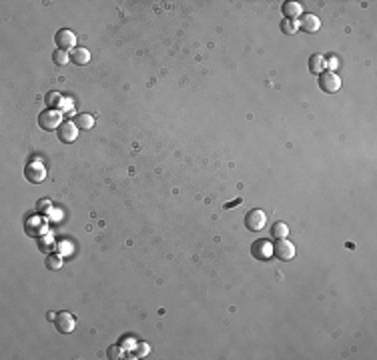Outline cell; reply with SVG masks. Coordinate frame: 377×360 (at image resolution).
<instances>
[{
  "instance_id": "6da1fadb",
  "label": "cell",
  "mask_w": 377,
  "mask_h": 360,
  "mask_svg": "<svg viewBox=\"0 0 377 360\" xmlns=\"http://www.w3.org/2000/svg\"><path fill=\"white\" fill-rule=\"evenodd\" d=\"M60 124H62V114H60L58 110H50V108H48V110L40 112V116H38V126H40L42 130H46V132L58 130Z\"/></svg>"
},
{
  "instance_id": "7a4b0ae2",
  "label": "cell",
  "mask_w": 377,
  "mask_h": 360,
  "mask_svg": "<svg viewBox=\"0 0 377 360\" xmlns=\"http://www.w3.org/2000/svg\"><path fill=\"white\" fill-rule=\"evenodd\" d=\"M251 254H253L255 260H261V262L271 260V256H273V242H269L267 238L255 240L253 246H251Z\"/></svg>"
},
{
  "instance_id": "3957f363",
  "label": "cell",
  "mask_w": 377,
  "mask_h": 360,
  "mask_svg": "<svg viewBox=\"0 0 377 360\" xmlns=\"http://www.w3.org/2000/svg\"><path fill=\"white\" fill-rule=\"evenodd\" d=\"M24 176H26L28 182L40 184V182H44V178H46V166L42 162H38V160L28 162L26 168H24Z\"/></svg>"
},
{
  "instance_id": "277c9868",
  "label": "cell",
  "mask_w": 377,
  "mask_h": 360,
  "mask_svg": "<svg viewBox=\"0 0 377 360\" xmlns=\"http://www.w3.org/2000/svg\"><path fill=\"white\" fill-rule=\"evenodd\" d=\"M265 224H267V214H265L263 210L255 208V210L247 212V216H245V226H247V230L259 232V230L265 228Z\"/></svg>"
},
{
  "instance_id": "5b68a950",
  "label": "cell",
  "mask_w": 377,
  "mask_h": 360,
  "mask_svg": "<svg viewBox=\"0 0 377 360\" xmlns=\"http://www.w3.org/2000/svg\"><path fill=\"white\" fill-rule=\"evenodd\" d=\"M273 256L287 262V260H293L295 258V244L289 242L287 238H279L275 244H273Z\"/></svg>"
},
{
  "instance_id": "8992f818",
  "label": "cell",
  "mask_w": 377,
  "mask_h": 360,
  "mask_svg": "<svg viewBox=\"0 0 377 360\" xmlns=\"http://www.w3.org/2000/svg\"><path fill=\"white\" fill-rule=\"evenodd\" d=\"M319 88L323 92H327V94H335L341 88V78L335 72L325 70L323 74H319Z\"/></svg>"
},
{
  "instance_id": "52a82bcc",
  "label": "cell",
  "mask_w": 377,
  "mask_h": 360,
  "mask_svg": "<svg viewBox=\"0 0 377 360\" xmlns=\"http://www.w3.org/2000/svg\"><path fill=\"white\" fill-rule=\"evenodd\" d=\"M54 42H56V48L58 50H74L76 48V36H74V32L72 30H68V28H62V30H58L56 34H54Z\"/></svg>"
},
{
  "instance_id": "ba28073f",
  "label": "cell",
  "mask_w": 377,
  "mask_h": 360,
  "mask_svg": "<svg viewBox=\"0 0 377 360\" xmlns=\"http://www.w3.org/2000/svg\"><path fill=\"white\" fill-rule=\"evenodd\" d=\"M58 134V140L64 142V144H72L76 138H78V126L72 122V120H66L60 124V128L56 130Z\"/></svg>"
},
{
  "instance_id": "9c48e42d",
  "label": "cell",
  "mask_w": 377,
  "mask_h": 360,
  "mask_svg": "<svg viewBox=\"0 0 377 360\" xmlns=\"http://www.w3.org/2000/svg\"><path fill=\"white\" fill-rule=\"evenodd\" d=\"M54 326H56L58 332L70 334V332L76 328V318H74L70 312H58L56 318H54Z\"/></svg>"
},
{
  "instance_id": "30bf717a",
  "label": "cell",
  "mask_w": 377,
  "mask_h": 360,
  "mask_svg": "<svg viewBox=\"0 0 377 360\" xmlns=\"http://www.w3.org/2000/svg\"><path fill=\"white\" fill-rule=\"evenodd\" d=\"M303 32H307V34H313V32H317L319 28H321V20L315 16V14H303L301 16V20H299V24H297Z\"/></svg>"
},
{
  "instance_id": "8fae6325",
  "label": "cell",
  "mask_w": 377,
  "mask_h": 360,
  "mask_svg": "<svg viewBox=\"0 0 377 360\" xmlns=\"http://www.w3.org/2000/svg\"><path fill=\"white\" fill-rule=\"evenodd\" d=\"M281 12H283V16L287 18V20H297V18H301L303 16V6L299 4V2H285L283 6H281Z\"/></svg>"
},
{
  "instance_id": "7c38bea8",
  "label": "cell",
  "mask_w": 377,
  "mask_h": 360,
  "mask_svg": "<svg viewBox=\"0 0 377 360\" xmlns=\"http://www.w3.org/2000/svg\"><path fill=\"white\" fill-rule=\"evenodd\" d=\"M70 62H74L76 66H84V64L90 62V52L86 48L76 46L74 50H70Z\"/></svg>"
},
{
  "instance_id": "4fadbf2b",
  "label": "cell",
  "mask_w": 377,
  "mask_h": 360,
  "mask_svg": "<svg viewBox=\"0 0 377 360\" xmlns=\"http://www.w3.org/2000/svg\"><path fill=\"white\" fill-rule=\"evenodd\" d=\"M325 68H327V62H325V58L321 56V54H313L311 58H309V72L311 74H323L325 72Z\"/></svg>"
},
{
  "instance_id": "5bb4252c",
  "label": "cell",
  "mask_w": 377,
  "mask_h": 360,
  "mask_svg": "<svg viewBox=\"0 0 377 360\" xmlns=\"http://www.w3.org/2000/svg\"><path fill=\"white\" fill-rule=\"evenodd\" d=\"M74 124H76L80 130H90V128L94 126V116H92V114H78Z\"/></svg>"
},
{
  "instance_id": "9a60e30c",
  "label": "cell",
  "mask_w": 377,
  "mask_h": 360,
  "mask_svg": "<svg viewBox=\"0 0 377 360\" xmlns=\"http://www.w3.org/2000/svg\"><path fill=\"white\" fill-rule=\"evenodd\" d=\"M44 100H46V104H48V108H50V110H56L64 98H62V94H60V92L52 90V92H48V94L44 96Z\"/></svg>"
},
{
  "instance_id": "2e32d148",
  "label": "cell",
  "mask_w": 377,
  "mask_h": 360,
  "mask_svg": "<svg viewBox=\"0 0 377 360\" xmlns=\"http://www.w3.org/2000/svg\"><path fill=\"white\" fill-rule=\"evenodd\" d=\"M287 234H289V226L285 224V222H275L273 226H271V236L273 238H287Z\"/></svg>"
},
{
  "instance_id": "e0dca14e",
  "label": "cell",
  "mask_w": 377,
  "mask_h": 360,
  "mask_svg": "<svg viewBox=\"0 0 377 360\" xmlns=\"http://www.w3.org/2000/svg\"><path fill=\"white\" fill-rule=\"evenodd\" d=\"M52 62H54L56 66H64V64H68V62H70V52H66V50H58V48H56V52H52Z\"/></svg>"
},
{
  "instance_id": "ac0fdd59",
  "label": "cell",
  "mask_w": 377,
  "mask_h": 360,
  "mask_svg": "<svg viewBox=\"0 0 377 360\" xmlns=\"http://www.w3.org/2000/svg\"><path fill=\"white\" fill-rule=\"evenodd\" d=\"M279 28H281V32H283V34H287V36H291V34H295V32L299 30L297 22H293V20H285V18L281 20Z\"/></svg>"
},
{
  "instance_id": "d6986e66",
  "label": "cell",
  "mask_w": 377,
  "mask_h": 360,
  "mask_svg": "<svg viewBox=\"0 0 377 360\" xmlns=\"http://www.w3.org/2000/svg\"><path fill=\"white\" fill-rule=\"evenodd\" d=\"M62 264H64V260H62L58 254H50V256L46 258V268L52 270V272H54V270H60Z\"/></svg>"
},
{
  "instance_id": "ffe728a7",
  "label": "cell",
  "mask_w": 377,
  "mask_h": 360,
  "mask_svg": "<svg viewBox=\"0 0 377 360\" xmlns=\"http://www.w3.org/2000/svg\"><path fill=\"white\" fill-rule=\"evenodd\" d=\"M106 354H108L112 360H118V358H122V356H124V350H122L120 346H110V348L106 350Z\"/></svg>"
},
{
  "instance_id": "44dd1931",
  "label": "cell",
  "mask_w": 377,
  "mask_h": 360,
  "mask_svg": "<svg viewBox=\"0 0 377 360\" xmlns=\"http://www.w3.org/2000/svg\"><path fill=\"white\" fill-rule=\"evenodd\" d=\"M48 210H50V202H48V200H38V202H36V212H38L40 216L46 214Z\"/></svg>"
},
{
  "instance_id": "7402d4cb",
  "label": "cell",
  "mask_w": 377,
  "mask_h": 360,
  "mask_svg": "<svg viewBox=\"0 0 377 360\" xmlns=\"http://www.w3.org/2000/svg\"><path fill=\"white\" fill-rule=\"evenodd\" d=\"M241 202H243V198H237L235 202H229V204H227V208H231V206H235V204H241Z\"/></svg>"
},
{
  "instance_id": "603a6c76",
  "label": "cell",
  "mask_w": 377,
  "mask_h": 360,
  "mask_svg": "<svg viewBox=\"0 0 377 360\" xmlns=\"http://www.w3.org/2000/svg\"><path fill=\"white\" fill-rule=\"evenodd\" d=\"M46 318H48V320H52V322H54V318H56V314H54V312H48V314H46Z\"/></svg>"
}]
</instances>
